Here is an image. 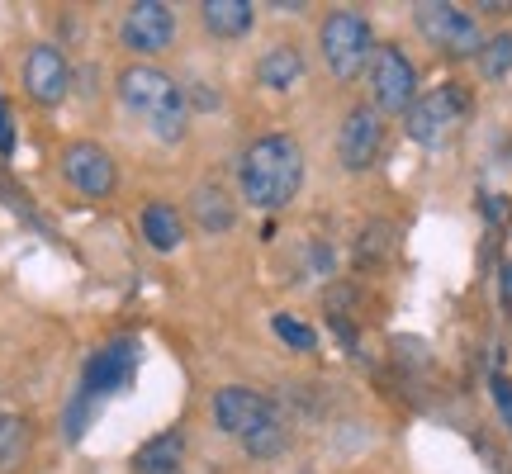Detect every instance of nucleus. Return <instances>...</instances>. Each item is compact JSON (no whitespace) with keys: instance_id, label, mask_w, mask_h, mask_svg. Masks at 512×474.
I'll list each match as a JSON object with an SVG mask.
<instances>
[{"instance_id":"obj_1","label":"nucleus","mask_w":512,"mask_h":474,"mask_svg":"<svg viewBox=\"0 0 512 474\" xmlns=\"http://www.w3.org/2000/svg\"><path fill=\"white\" fill-rule=\"evenodd\" d=\"M242 200L256 209H285L304 190V147L290 133H261L238 166Z\"/></svg>"},{"instance_id":"obj_2","label":"nucleus","mask_w":512,"mask_h":474,"mask_svg":"<svg viewBox=\"0 0 512 474\" xmlns=\"http://www.w3.org/2000/svg\"><path fill=\"white\" fill-rule=\"evenodd\" d=\"M119 100L133 119H143L157 143H181L190 124V95L171 72L152 62H133L119 72Z\"/></svg>"},{"instance_id":"obj_3","label":"nucleus","mask_w":512,"mask_h":474,"mask_svg":"<svg viewBox=\"0 0 512 474\" xmlns=\"http://www.w3.org/2000/svg\"><path fill=\"white\" fill-rule=\"evenodd\" d=\"M318 48L323 62L337 81H356L375 57V34H370V19L361 10H332L318 29Z\"/></svg>"},{"instance_id":"obj_4","label":"nucleus","mask_w":512,"mask_h":474,"mask_svg":"<svg viewBox=\"0 0 512 474\" xmlns=\"http://www.w3.org/2000/svg\"><path fill=\"white\" fill-rule=\"evenodd\" d=\"M465 114H470V95L465 86L456 81H441L432 91L418 95V105L403 114V124H408V138L418 147H446L451 143V133L465 124Z\"/></svg>"},{"instance_id":"obj_5","label":"nucleus","mask_w":512,"mask_h":474,"mask_svg":"<svg viewBox=\"0 0 512 474\" xmlns=\"http://www.w3.org/2000/svg\"><path fill=\"white\" fill-rule=\"evenodd\" d=\"M413 24L446 57H479V48H484L479 19L465 5H451V0H422V5H413Z\"/></svg>"},{"instance_id":"obj_6","label":"nucleus","mask_w":512,"mask_h":474,"mask_svg":"<svg viewBox=\"0 0 512 474\" xmlns=\"http://www.w3.org/2000/svg\"><path fill=\"white\" fill-rule=\"evenodd\" d=\"M418 105V72L399 48H375L370 57V110L380 114H408Z\"/></svg>"},{"instance_id":"obj_7","label":"nucleus","mask_w":512,"mask_h":474,"mask_svg":"<svg viewBox=\"0 0 512 474\" xmlns=\"http://www.w3.org/2000/svg\"><path fill=\"white\" fill-rule=\"evenodd\" d=\"M138 365H143V342L138 337H114L86 361V375H81V389L91 399H110V394H124L128 384L138 380Z\"/></svg>"},{"instance_id":"obj_8","label":"nucleus","mask_w":512,"mask_h":474,"mask_svg":"<svg viewBox=\"0 0 512 474\" xmlns=\"http://www.w3.org/2000/svg\"><path fill=\"white\" fill-rule=\"evenodd\" d=\"M275 418H280L275 399L256 394L247 384H223L219 394H214V422H219V432H228V437H238V441H247L256 427H266Z\"/></svg>"},{"instance_id":"obj_9","label":"nucleus","mask_w":512,"mask_h":474,"mask_svg":"<svg viewBox=\"0 0 512 474\" xmlns=\"http://www.w3.org/2000/svg\"><path fill=\"white\" fill-rule=\"evenodd\" d=\"M62 176L86 200H105V195H114V185H119V166H114V157L100 143H72L62 152Z\"/></svg>"},{"instance_id":"obj_10","label":"nucleus","mask_w":512,"mask_h":474,"mask_svg":"<svg viewBox=\"0 0 512 474\" xmlns=\"http://www.w3.org/2000/svg\"><path fill=\"white\" fill-rule=\"evenodd\" d=\"M380 147H384V119L370 105H356L337 128V162H342V171H370Z\"/></svg>"},{"instance_id":"obj_11","label":"nucleus","mask_w":512,"mask_h":474,"mask_svg":"<svg viewBox=\"0 0 512 474\" xmlns=\"http://www.w3.org/2000/svg\"><path fill=\"white\" fill-rule=\"evenodd\" d=\"M119 38L133 53H162L166 43L176 38V10L166 0H138L124 10V24H119Z\"/></svg>"},{"instance_id":"obj_12","label":"nucleus","mask_w":512,"mask_h":474,"mask_svg":"<svg viewBox=\"0 0 512 474\" xmlns=\"http://www.w3.org/2000/svg\"><path fill=\"white\" fill-rule=\"evenodd\" d=\"M24 91L34 95L38 105L67 100V91H72V67H67L62 48H53V43H34V48H29V57H24Z\"/></svg>"},{"instance_id":"obj_13","label":"nucleus","mask_w":512,"mask_h":474,"mask_svg":"<svg viewBox=\"0 0 512 474\" xmlns=\"http://www.w3.org/2000/svg\"><path fill=\"white\" fill-rule=\"evenodd\" d=\"M256 81L266 86V91H294L299 81H304V53L294 48V43H275L266 53L256 57Z\"/></svg>"},{"instance_id":"obj_14","label":"nucleus","mask_w":512,"mask_h":474,"mask_svg":"<svg viewBox=\"0 0 512 474\" xmlns=\"http://www.w3.org/2000/svg\"><path fill=\"white\" fill-rule=\"evenodd\" d=\"M185 465V432L171 427V432H157L147 437L138 451H133V470L138 474H181Z\"/></svg>"},{"instance_id":"obj_15","label":"nucleus","mask_w":512,"mask_h":474,"mask_svg":"<svg viewBox=\"0 0 512 474\" xmlns=\"http://www.w3.org/2000/svg\"><path fill=\"white\" fill-rule=\"evenodd\" d=\"M138 228L143 237L152 242V252H176L185 242V223H181V209L166 200H152L143 204V214H138Z\"/></svg>"},{"instance_id":"obj_16","label":"nucleus","mask_w":512,"mask_h":474,"mask_svg":"<svg viewBox=\"0 0 512 474\" xmlns=\"http://www.w3.org/2000/svg\"><path fill=\"white\" fill-rule=\"evenodd\" d=\"M190 209H195V223H200L209 237L228 233L233 223H238V204H233V195L223 190V185H200L195 195H190Z\"/></svg>"},{"instance_id":"obj_17","label":"nucleus","mask_w":512,"mask_h":474,"mask_svg":"<svg viewBox=\"0 0 512 474\" xmlns=\"http://www.w3.org/2000/svg\"><path fill=\"white\" fill-rule=\"evenodd\" d=\"M200 19H204V29H209L214 38H238V34L252 29L256 5L252 0H204Z\"/></svg>"},{"instance_id":"obj_18","label":"nucleus","mask_w":512,"mask_h":474,"mask_svg":"<svg viewBox=\"0 0 512 474\" xmlns=\"http://www.w3.org/2000/svg\"><path fill=\"white\" fill-rule=\"evenodd\" d=\"M29 456V422L19 413H0V474H15Z\"/></svg>"},{"instance_id":"obj_19","label":"nucleus","mask_w":512,"mask_h":474,"mask_svg":"<svg viewBox=\"0 0 512 474\" xmlns=\"http://www.w3.org/2000/svg\"><path fill=\"white\" fill-rule=\"evenodd\" d=\"M479 76L484 81H503L512 72V34H494L484 38V48H479Z\"/></svg>"},{"instance_id":"obj_20","label":"nucleus","mask_w":512,"mask_h":474,"mask_svg":"<svg viewBox=\"0 0 512 474\" xmlns=\"http://www.w3.org/2000/svg\"><path fill=\"white\" fill-rule=\"evenodd\" d=\"M285 441H290V427H285V418H275V422H266V427H256L252 437L242 441V451L252 460H275L285 451Z\"/></svg>"},{"instance_id":"obj_21","label":"nucleus","mask_w":512,"mask_h":474,"mask_svg":"<svg viewBox=\"0 0 512 474\" xmlns=\"http://www.w3.org/2000/svg\"><path fill=\"white\" fill-rule=\"evenodd\" d=\"M95 403H100V399H91L86 389H76L72 403H67V413H62V437H67V441L86 437V427H91V418H95Z\"/></svg>"},{"instance_id":"obj_22","label":"nucleus","mask_w":512,"mask_h":474,"mask_svg":"<svg viewBox=\"0 0 512 474\" xmlns=\"http://www.w3.org/2000/svg\"><path fill=\"white\" fill-rule=\"evenodd\" d=\"M271 328H275V337H280L285 347H294V351H313V347H318V332H313L304 318H294V313H275Z\"/></svg>"},{"instance_id":"obj_23","label":"nucleus","mask_w":512,"mask_h":474,"mask_svg":"<svg viewBox=\"0 0 512 474\" xmlns=\"http://www.w3.org/2000/svg\"><path fill=\"white\" fill-rule=\"evenodd\" d=\"M389 237H394V228H389V223H370V228H361L356 261H380V256H389Z\"/></svg>"},{"instance_id":"obj_24","label":"nucleus","mask_w":512,"mask_h":474,"mask_svg":"<svg viewBox=\"0 0 512 474\" xmlns=\"http://www.w3.org/2000/svg\"><path fill=\"white\" fill-rule=\"evenodd\" d=\"M489 389H494L498 413H503V422H508V432H512V380H508V375H494V380H489Z\"/></svg>"},{"instance_id":"obj_25","label":"nucleus","mask_w":512,"mask_h":474,"mask_svg":"<svg viewBox=\"0 0 512 474\" xmlns=\"http://www.w3.org/2000/svg\"><path fill=\"white\" fill-rule=\"evenodd\" d=\"M15 152V119H10V105L0 100V157Z\"/></svg>"},{"instance_id":"obj_26","label":"nucleus","mask_w":512,"mask_h":474,"mask_svg":"<svg viewBox=\"0 0 512 474\" xmlns=\"http://www.w3.org/2000/svg\"><path fill=\"white\" fill-rule=\"evenodd\" d=\"M503 304H512V261L503 266Z\"/></svg>"},{"instance_id":"obj_27","label":"nucleus","mask_w":512,"mask_h":474,"mask_svg":"<svg viewBox=\"0 0 512 474\" xmlns=\"http://www.w3.org/2000/svg\"><path fill=\"white\" fill-rule=\"evenodd\" d=\"M484 214H489V219H503V200H484Z\"/></svg>"}]
</instances>
